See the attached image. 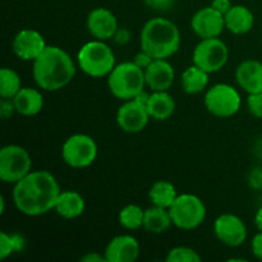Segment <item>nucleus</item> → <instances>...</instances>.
<instances>
[{
    "label": "nucleus",
    "mask_w": 262,
    "mask_h": 262,
    "mask_svg": "<svg viewBox=\"0 0 262 262\" xmlns=\"http://www.w3.org/2000/svg\"><path fill=\"white\" fill-rule=\"evenodd\" d=\"M20 77L13 69L2 68L0 71V96L2 99H13L19 92Z\"/></svg>",
    "instance_id": "a878e982"
},
{
    "label": "nucleus",
    "mask_w": 262,
    "mask_h": 262,
    "mask_svg": "<svg viewBox=\"0 0 262 262\" xmlns=\"http://www.w3.org/2000/svg\"><path fill=\"white\" fill-rule=\"evenodd\" d=\"M239 92L227 83H217L205 94V106L217 118H230L241 109Z\"/></svg>",
    "instance_id": "1a4fd4ad"
},
{
    "label": "nucleus",
    "mask_w": 262,
    "mask_h": 262,
    "mask_svg": "<svg viewBox=\"0 0 262 262\" xmlns=\"http://www.w3.org/2000/svg\"><path fill=\"white\" fill-rule=\"evenodd\" d=\"M129 32H128L127 30H124V28H123V30H119V28H118L117 33L114 35V40L117 41L118 43H120V45H125V43L129 41Z\"/></svg>",
    "instance_id": "e433bc0d"
},
{
    "label": "nucleus",
    "mask_w": 262,
    "mask_h": 262,
    "mask_svg": "<svg viewBox=\"0 0 262 262\" xmlns=\"http://www.w3.org/2000/svg\"><path fill=\"white\" fill-rule=\"evenodd\" d=\"M146 86L145 71L135 61L117 64L107 76V87L113 96L127 101L132 100L143 91Z\"/></svg>",
    "instance_id": "20e7f679"
},
{
    "label": "nucleus",
    "mask_w": 262,
    "mask_h": 262,
    "mask_svg": "<svg viewBox=\"0 0 262 262\" xmlns=\"http://www.w3.org/2000/svg\"><path fill=\"white\" fill-rule=\"evenodd\" d=\"M150 118L147 106L136 99L124 101V104L120 105L117 113L118 127L123 132L130 133V135L142 132Z\"/></svg>",
    "instance_id": "9b49d317"
},
{
    "label": "nucleus",
    "mask_w": 262,
    "mask_h": 262,
    "mask_svg": "<svg viewBox=\"0 0 262 262\" xmlns=\"http://www.w3.org/2000/svg\"><path fill=\"white\" fill-rule=\"evenodd\" d=\"M214 233L228 247H239L246 242L247 228L243 220L234 214H223L215 220Z\"/></svg>",
    "instance_id": "f8f14e48"
},
{
    "label": "nucleus",
    "mask_w": 262,
    "mask_h": 262,
    "mask_svg": "<svg viewBox=\"0 0 262 262\" xmlns=\"http://www.w3.org/2000/svg\"><path fill=\"white\" fill-rule=\"evenodd\" d=\"M255 224L257 227V229L262 232V207L258 209V211L256 212V216H255Z\"/></svg>",
    "instance_id": "4c0bfd02"
},
{
    "label": "nucleus",
    "mask_w": 262,
    "mask_h": 262,
    "mask_svg": "<svg viewBox=\"0 0 262 262\" xmlns=\"http://www.w3.org/2000/svg\"><path fill=\"white\" fill-rule=\"evenodd\" d=\"M140 256V243L128 234L117 235L107 243L105 257L107 262H133Z\"/></svg>",
    "instance_id": "dca6fc26"
},
{
    "label": "nucleus",
    "mask_w": 262,
    "mask_h": 262,
    "mask_svg": "<svg viewBox=\"0 0 262 262\" xmlns=\"http://www.w3.org/2000/svg\"><path fill=\"white\" fill-rule=\"evenodd\" d=\"M15 112L23 117L37 115L43 107V96L38 90L25 87L13 97Z\"/></svg>",
    "instance_id": "6ab92c4d"
},
{
    "label": "nucleus",
    "mask_w": 262,
    "mask_h": 262,
    "mask_svg": "<svg viewBox=\"0 0 262 262\" xmlns=\"http://www.w3.org/2000/svg\"><path fill=\"white\" fill-rule=\"evenodd\" d=\"M247 106L253 117L262 118V92L260 94H248Z\"/></svg>",
    "instance_id": "c756f323"
},
{
    "label": "nucleus",
    "mask_w": 262,
    "mask_h": 262,
    "mask_svg": "<svg viewBox=\"0 0 262 262\" xmlns=\"http://www.w3.org/2000/svg\"><path fill=\"white\" fill-rule=\"evenodd\" d=\"M133 61H135V63L137 64V66L140 67V68H142L143 71H145V69L147 68V67L150 66L151 63H152L154 58L148 53H146V51L141 50L140 53H138L137 55L135 56V60H133Z\"/></svg>",
    "instance_id": "2f4dec72"
},
{
    "label": "nucleus",
    "mask_w": 262,
    "mask_h": 262,
    "mask_svg": "<svg viewBox=\"0 0 262 262\" xmlns=\"http://www.w3.org/2000/svg\"><path fill=\"white\" fill-rule=\"evenodd\" d=\"M146 106L152 119L163 122L169 119L176 112V100L168 91H154Z\"/></svg>",
    "instance_id": "4be33fe9"
},
{
    "label": "nucleus",
    "mask_w": 262,
    "mask_h": 262,
    "mask_svg": "<svg viewBox=\"0 0 262 262\" xmlns=\"http://www.w3.org/2000/svg\"><path fill=\"white\" fill-rule=\"evenodd\" d=\"M43 36L38 31L25 28L20 30L13 40V51L25 61H33L46 49Z\"/></svg>",
    "instance_id": "4468645a"
},
{
    "label": "nucleus",
    "mask_w": 262,
    "mask_h": 262,
    "mask_svg": "<svg viewBox=\"0 0 262 262\" xmlns=\"http://www.w3.org/2000/svg\"><path fill=\"white\" fill-rule=\"evenodd\" d=\"M81 262H107L105 253L101 255L99 252H89L81 257Z\"/></svg>",
    "instance_id": "c9c22d12"
},
{
    "label": "nucleus",
    "mask_w": 262,
    "mask_h": 262,
    "mask_svg": "<svg viewBox=\"0 0 262 262\" xmlns=\"http://www.w3.org/2000/svg\"><path fill=\"white\" fill-rule=\"evenodd\" d=\"M146 4L154 10H159V12H166L170 10L176 4V0H145Z\"/></svg>",
    "instance_id": "7c9ffc66"
},
{
    "label": "nucleus",
    "mask_w": 262,
    "mask_h": 262,
    "mask_svg": "<svg viewBox=\"0 0 262 262\" xmlns=\"http://www.w3.org/2000/svg\"><path fill=\"white\" fill-rule=\"evenodd\" d=\"M0 204H2V209H0V214H4L5 211V200L4 197H0Z\"/></svg>",
    "instance_id": "58836bf2"
},
{
    "label": "nucleus",
    "mask_w": 262,
    "mask_h": 262,
    "mask_svg": "<svg viewBox=\"0 0 262 262\" xmlns=\"http://www.w3.org/2000/svg\"><path fill=\"white\" fill-rule=\"evenodd\" d=\"M61 156L67 165L74 169H83L92 165L97 158V145L89 135H72L61 147Z\"/></svg>",
    "instance_id": "6e6552de"
},
{
    "label": "nucleus",
    "mask_w": 262,
    "mask_h": 262,
    "mask_svg": "<svg viewBox=\"0 0 262 262\" xmlns=\"http://www.w3.org/2000/svg\"><path fill=\"white\" fill-rule=\"evenodd\" d=\"M60 192L58 181L50 171H30L14 184L13 202L20 214L40 216L55 207Z\"/></svg>",
    "instance_id": "f257e3e1"
},
{
    "label": "nucleus",
    "mask_w": 262,
    "mask_h": 262,
    "mask_svg": "<svg viewBox=\"0 0 262 262\" xmlns=\"http://www.w3.org/2000/svg\"><path fill=\"white\" fill-rule=\"evenodd\" d=\"M224 18L225 28L233 35H245L250 32L255 23L253 13L245 5H233Z\"/></svg>",
    "instance_id": "aec40b11"
},
{
    "label": "nucleus",
    "mask_w": 262,
    "mask_h": 262,
    "mask_svg": "<svg viewBox=\"0 0 262 262\" xmlns=\"http://www.w3.org/2000/svg\"><path fill=\"white\" fill-rule=\"evenodd\" d=\"M77 60L82 72L94 78L109 76L117 66L114 51L101 40L84 43L79 49Z\"/></svg>",
    "instance_id": "39448f33"
},
{
    "label": "nucleus",
    "mask_w": 262,
    "mask_h": 262,
    "mask_svg": "<svg viewBox=\"0 0 262 262\" xmlns=\"http://www.w3.org/2000/svg\"><path fill=\"white\" fill-rule=\"evenodd\" d=\"M171 224H173V222H171L169 209H164V207H159L154 205L150 209L145 210V215H143V228L148 233L161 234V233L166 232L170 228Z\"/></svg>",
    "instance_id": "5701e85b"
},
{
    "label": "nucleus",
    "mask_w": 262,
    "mask_h": 262,
    "mask_svg": "<svg viewBox=\"0 0 262 262\" xmlns=\"http://www.w3.org/2000/svg\"><path fill=\"white\" fill-rule=\"evenodd\" d=\"M151 204L155 206L169 209L178 197L177 189L173 183L169 181H158L152 184V187L148 191Z\"/></svg>",
    "instance_id": "393cba45"
},
{
    "label": "nucleus",
    "mask_w": 262,
    "mask_h": 262,
    "mask_svg": "<svg viewBox=\"0 0 262 262\" xmlns=\"http://www.w3.org/2000/svg\"><path fill=\"white\" fill-rule=\"evenodd\" d=\"M235 81L247 94L262 92V63L255 59L243 60L235 69Z\"/></svg>",
    "instance_id": "a211bd4d"
},
{
    "label": "nucleus",
    "mask_w": 262,
    "mask_h": 262,
    "mask_svg": "<svg viewBox=\"0 0 262 262\" xmlns=\"http://www.w3.org/2000/svg\"><path fill=\"white\" fill-rule=\"evenodd\" d=\"M86 207V202L82 194L76 191H61L54 210L59 216L64 219H76L81 216Z\"/></svg>",
    "instance_id": "412c9836"
},
{
    "label": "nucleus",
    "mask_w": 262,
    "mask_h": 262,
    "mask_svg": "<svg viewBox=\"0 0 262 262\" xmlns=\"http://www.w3.org/2000/svg\"><path fill=\"white\" fill-rule=\"evenodd\" d=\"M171 222L177 228L192 230L199 228L206 217V206L196 194H178L176 201L169 207Z\"/></svg>",
    "instance_id": "423d86ee"
},
{
    "label": "nucleus",
    "mask_w": 262,
    "mask_h": 262,
    "mask_svg": "<svg viewBox=\"0 0 262 262\" xmlns=\"http://www.w3.org/2000/svg\"><path fill=\"white\" fill-rule=\"evenodd\" d=\"M251 248H252V253L258 258L262 260V232L257 233L253 237L252 242H251Z\"/></svg>",
    "instance_id": "473e14b6"
},
{
    "label": "nucleus",
    "mask_w": 262,
    "mask_h": 262,
    "mask_svg": "<svg viewBox=\"0 0 262 262\" xmlns=\"http://www.w3.org/2000/svg\"><path fill=\"white\" fill-rule=\"evenodd\" d=\"M87 30L96 40L106 41L114 37L118 31V19L112 10L95 8L87 15Z\"/></svg>",
    "instance_id": "2eb2a0df"
},
{
    "label": "nucleus",
    "mask_w": 262,
    "mask_h": 262,
    "mask_svg": "<svg viewBox=\"0 0 262 262\" xmlns=\"http://www.w3.org/2000/svg\"><path fill=\"white\" fill-rule=\"evenodd\" d=\"M25 247V239L19 234H8L0 233V260L4 261L12 253L20 252Z\"/></svg>",
    "instance_id": "cd10ccee"
},
{
    "label": "nucleus",
    "mask_w": 262,
    "mask_h": 262,
    "mask_svg": "<svg viewBox=\"0 0 262 262\" xmlns=\"http://www.w3.org/2000/svg\"><path fill=\"white\" fill-rule=\"evenodd\" d=\"M76 66L66 50L58 46H46L33 60L32 76L43 91L54 92L68 86L74 78Z\"/></svg>",
    "instance_id": "f03ea898"
},
{
    "label": "nucleus",
    "mask_w": 262,
    "mask_h": 262,
    "mask_svg": "<svg viewBox=\"0 0 262 262\" xmlns=\"http://www.w3.org/2000/svg\"><path fill=\"white\" fill-rule=\"evenodd\" d=\"M191 27L201 40L219 37L225 28V18L210 5L194 13L191 19Z\"/></svg>",
    "instance_id": "ddd939ff"
},
{
    "label": "nucleus",
    "mask_w": 262,
    "mask_h": 262,
    "mask_svg": "<svg viewBox=\"0 0 262 262\" xmlns=\"http://www.w3.org/2000/svg\"><path fill=\"white\" fill-rule=\"evenodd\" d=\"M146 84L152 91H168L174 83L176 72L166 59H154L145 69Z\"/></svg>",
    "instance_id": "f3484780"
},
{
    "label": "nucleus",
    "mask_w": 262,
    "mask_h": 262,
    "mask_svg": "<svg viewBox=\"0 0 262 262\" xmlns=\"http://www.w3.org/2000/svg\"><path fill=\"white\" fill-rule=\"evenodd\" d=\"M193 64L207 73H215L225 67L229 50L219 37L202 38L193 50Z\"/></svg>",
    "instance_id": "9d476101"
},
{
    "label": "nucleus",
    "mask_w": 262,
    "mask_h": 262,
    "mask_svg": "<svg viewBox=\"0 0 262 262\" xmlns=\"http://www.w3.org/2000/svg\"><path fill=\"white\" fill-rule=\"evenodd\" d=\"M143 215H145V211L138 205H127L120 210L119 223L125 229L136 230L143 227Z\"/></svg>",
    "instance_id": "bb28decb"
},
{
    "label": "nucleus",
    "mask_w": 262,
    "mask_h": 262,
    "mask_svg": "<svg viewBox=\"0 0 262 262\" xmlns=\"http://www.w3.org/2000/svg\"><path fill=\"white\" fill-rule=\"evenodd\" d=\"M201 256L191 247H174L169 251L166 262H201Z\"/></svg>",
    "instance_id": "c85d7f7f"
},
{
    "label": "nucleus",
    "mask_w": 262,
    "mask_h": 262,
    "mask_svg": "<svg viewBox=\"0 0 262 262\" xmlns=\"http://www.w3.org/2000/svg\"><path fill=\"white\" fill-rule=\"evenodd\" d=\"M209 74L194 64L188 67L182 74V89L189 95H196L205 91L209 84Z\"/></svg>",
    "instance_id": "b1692460"
},
{
    "label": "nucleus",
    "mask_w": 262,
    "mask_h": 262,
    "mask_svg": "<svg viewBox=\"0 0 262 262\" xmlns=\"http://www.w3.org/2000/svg\"><path fill=\"white\" fill-rule=\"evenodd\" d=\"M32 168V160L26 148L18 145H7L0 150V179L15 184L25 178Z\"/></svg>",
    "instance_id": "0eeeda50"
},
{
    "label": "nucleus",
    "mask_w": 262,
    "mask_h": 262,
    "mask_svg": "<svg viewBox=\"0 0 262 262\" xmlns=\"http://www.w3.org/2000/svg\"><path fill=\"white\" fill-rule=\"evenodd\" d=\"M211 7L214 8V9H216L217 12L222 13L223 15H225L229 12L230 8H232L233 5L230 0H212Z\"/></svg>",
    "instance_id": "f704fd0d"
},
{
    "label": "nucleus",
    "mask_w": 262,
    "mask_h": 262,
    "mask_svg": "<svg viewBox=\"0 0 262 262\" xmlns=\"http://www.w3.org/2000/svg\"><path fill=\"white\" fill-rule=\"evenodd\" d=\"M141 50L154 59H168L181 48V32L174 22L164 17L148 19L140 36Z\"/></svg>",
    "instance_id": "7ed1b4c3"
},
{
    "label": "nucleus",
    "mask_w": 262,
    "mask_h": 262,
    "mask_svg": "<svg viewBox=\"0 0 262 262\" xmlns=\"http://www.w3.org/2000/svg\"><path fill=\"white\" fill-rule=\"evenodd\" d=\"M15 112L14 102L12 99H2V109H0V114L3 118L12 117L13 113Z\"/></svg>",
    "instance_id": "72a5a7b5"
}]
</instances>
